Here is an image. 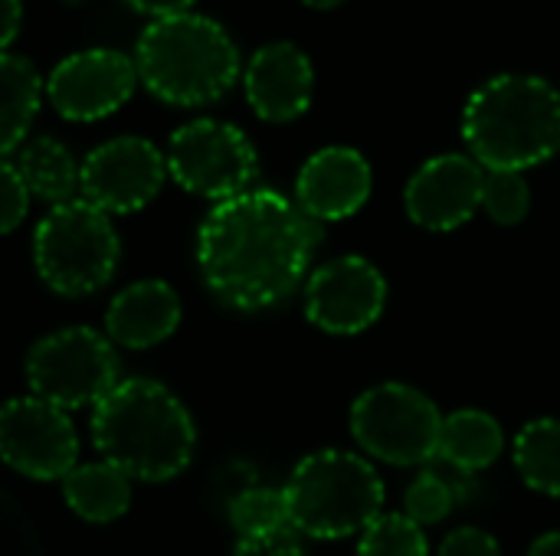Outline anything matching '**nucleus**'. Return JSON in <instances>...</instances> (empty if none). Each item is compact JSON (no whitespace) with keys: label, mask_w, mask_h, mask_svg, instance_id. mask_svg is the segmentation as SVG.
Instances as JSON below:
<instances>
[{"label":"nucleus","mask_w":560,"mask_h":556,"mask_svg":"<svg viewBox=\"0 0 560 556\" xmlns=\"http://www.w3.org/2000/svg\"><path fill=\"white\" fill-rule=\"evenodd\" d=\"M387 279L364 256L318 265L305 282V315L328 334H361L384 315Z\"/></svg>","instance_id":"nucleus-12"},{"label":"nucleus","mask_w":560,"mask_h":556,"mask_svg":"<svg viewBox=\"0 0 560 556\" xmlns=\"http://www.w3.org/2000/svg\"><path fill=\"white\" fill-rule=\"evenodd\" d=\"M482 210L499 226H515L532 210V187L525 174L515 170H486L482 184Z\"/></svg>","instance_id":"nucleus-26"},{"label":"nucleus","mask_w":560,"mask_h":556,"mask_svg":"<svg viewBox=\"0 0 560 556\" xmlns=\"http://www.w3.org/2000/svg\"><path fill=\"white\" fill-rule=\"evenodd\" d=\"M463 141L482 170L525 174L560 151V88L541 75L505 72L463 108Z\"/></svg>","instance_id":"nucleus-3"},{"label":"nucleus","mask_w":560,"mask_h":556,"mask_svg":"<svg viewBox=\"0 0 560 556\" xmlns=\"http://www.w3.org/2000/svg\"><path fill=\"white\" fill-rule=\"evenodd\" d=\"M167 177L164 154L148 138H112L79 167V190L105 213H135L148 206Z\"/></svg>","instance_id":"nucleus-11"},{"label":"nucleus","mask_w":560,"mask_h":556,"mask_svg":"<svg viewBox=\"0 0 560 556\" xmlns=\"http://www.w3.org/2000/svg\"><path fill=\"white\" fill-rule=\"evenodd\" d=\"M282 492L289 524L315 541L364 534L384 511V482L374 465L341 449L305 456Z\"/></svg>","instance_id":"nucleus-5"},{"label":"nucleus","mask_w":560,"mask_h":556,"mask_svg":"<svg viewBox=\"0 0 560 556\" xmlns=\"http://www.w3.org/2000/svg\"><path fill=\"white\" fill-rule=\"evenodd\" d=\"M371 164L361 151L331 144L315 151L295 180V200L315 223H335L354 216L371 197Z\"/></svg>","instance_id":"nucleus-16"},{"label":"nucleus","mask_w":560,"mask_h":556,"mask_svg":"<svg viewBox=\"0 0 560 556\" xmlns=\"http://www.w3.org/2000/svg\"><path fill=\"white\" fill-rule=\"evenodd\" d=\"M515 469L538 495L560 498V419H532L518 429L512 446Z\"/></svg>","instance_id":"nucleus-22"},{"label":"nucleus","mask_w":560,"mask_h":556,"mask_svg":"<svg viewBox=\"0 0 560 556\" xmlns=\"http://www.w3.org/2000/svg\"><path fill=\"white\" fill-rule=\"evenodd\" d=\"M66 505L92 524L118 521L131 505V482L121 469L112 462H92L79 465L62 478Z\"/></svg>","instance_id":"nucleus-19"},{"label":"nucleus","mask_w":560,"mask_h":556,"mask_svg":"<svg viewBox=\"0 0 560 556\" xmlns=\"http://www.w3.org/2000/svg\"><path fill=\"white\" fill-rule=\"evenodd\" d=\"M43 79L23 56H0V157L16 151L39 111Z\"/></svg>","instance_id":"nucleus-20"},{"label":"nucleus","mask_w":560,"mask_h":556,"mask_svg":"<svg viewBox=\"0 0 560 556\" xmlns=\"http://www.w3.org/2000/svg\"><path fill=\"white\" fill-rule=\"evenodd\" d=\"M92 442L128 478L171 482L190 465L197 429L164 383L135 377L95 403Z\"/></svg>","instance_id":"nucleus-2"},{"label":"nucleus","mask_w":560,"mask_h":556,"mask_svg":"<svg viewBox=\"0 0 560 556\" xmlns=\"http://www.w3.org/2000/svg\"><path fill=\"white\" fill-rule=\"evenodd\" d=\"M351 436L377 462L407 469L440 456L443 416L436 403L407 383H377L351 406Z\"/></svg>","instance_id":"nucleus-7"},{"label":"nucleus","mask_w":560,"mask_h":556,"mask_svg":"<svg viewBox=\"0 0 560 556\" xmlns=\"http://www.w3.org/2000/svg\"><path fill=\"white\" fill-rule=\"evenodd\" d=\"M486 170L469 154H436L417 167L404 190L407 216L430 233L466 226L482 206Z\"/></svg>","instance_id":"nucleus-14"},{"label":"nucleus","mask_w":560,"mask_h":556,"mask_svg":"<svg viewBox=\"0 0 560 556\" xmlns=\"http://www.w3.org/2000/svg\"><path fill=\"white\" fill-rule=\"evenodd\" d=\"M180 324V298L167 282L144 279L115 295L105 315V331L128 351H144L167 341Z\"/></svg>","instance_id":"nucleus-17"},{"label":"nucleus","mask_w":560,"mask_h":556,"mask_svg":"<svg viewBox=\"0 0 560 556\" xmlns=\"http://www.w3.org/2000/svg\"><path fill=\"white\" fill-rule=\"evenodd\" d=\"M16 170L26 190L46 203H69L79 187V164L56 138H33L16 154Z\"/></svg>","instance_id":"nucleus-21"},{"label":"nucleus","mask_w":560,"mask_h":556,"mask_svg":"<svg viewBox=\"0 0 560 556\" xmlns=\"http://www.w3.org/2000/svg\"><path fill=\"white\" fill-rule=\"evenodd\" d=\"M230 524L236 528L240 537H259V534L292 528L289 524L285 492L282 488H266V485L243 488L230 501Z\"/></svg>","instance_id":"nucleus-23"},{"label":"nucleus","mask_w":560,"mask_h":556,"mask_svg":"<svg viewBox=\"0 0 560 556\" xmlns=\"http://www.w3.org/2000/svg\"><path fill=\"white\" fill-rule=\"evenodd\" d=\"M39 279L69 298L92 295L112 282L118 269V233L105 210L89 200L52 206L33 236Z\"/></svg>","instance_id":"nucleus-6"},{"label":"nucleus","mask_w":560,"mask_h":556,"mask_svg":"<svg viewBox=\"0 0 560 556\" xmlns=\"http://www.w3.org/2000/svg\"><path fill=\"white\" fill-rule=\"evenodd\" d=\"M26 383L36 400L62 413L95 406L118 387V354L92 328H62L26 354Z\"/></svg>","instance_id":"nucleus-8"},{"label":"nucleus","mask_w":560,"mask_h":556,"mask_svg":"<svg viewBox=\"0 0 560 556\" xmlns=\"http://www.w3.org/2000/svg\"><path fill=\"white\" fill-rule=\"evenodd\" d=\"M23 23V3L20 0H0V56L10 49Z\"/></svg>","instance_id":"nucleus-31"},{"label":"nucleus","mask_w":560,"mask_h":556,"mask_svg":"<svg viewBox=\"0 0 560 556\" xmlns=\"http://www.w3.org/2000/svg\"><path fill=\"white\" fill-rule=\"evenodd\" d=\"M305 7H312V10H335V7H341L345 0H302Z\"/></svg>","instance_id":"nucleus-33"},{"label":"nucleus","mask_w":560,"mask_h":556,"mask_svg":"<svg viewBox=\"0 0 560 556\" xmlns=\"http://www.w3.org/2000/svg\"><path fill=\"white\" fill-rule=\"evenodd\" d=\"M79 436L69 416L36 397H16L0 406V462L13 472L49 482L75 469Z\"/></svg>","instance_id":"nucleus-10"},{"label":"nucleus","mask_w":560,"mask_h":556,"mask_svg":"<svg viewBox=\"0 0 560 556\" xmlns=\"http://www.w3.org/2000/svg\"><path fill=\"white\" fill-rule=\"evenodd\" d=\"M138 85L135 59L121 49H82L46 79V98L66 121H98L118 111Z\"/></svg>","instance_id":"nucleus-13"},{"label":"nucleus","mask_w":560,"mask_h":556,"mask_svg":"<svg viewBox=\"0 0 560 556\" xmlns=\"http://www.w3.org/2000/svg\"><path fill=\"white\" fill-rule=\"evenodd\" d=\"M440 556H502V551H499V541L489 531H482V528H456L443 541Z\"/></svg>","instance_id":"nucleus-29"},{"label":"nucleus","mask_w":560,"mask_h":556,"mask_svg":"<svg viewBox=\"0 0 560 556\" xmlns=\"http://www.w3.org/2000/svg\"><path fill=\"white\" fill-rule=\"evenodd\" d=\"M30 210V190L16 170V164L0 157V236L13 233Z\"/></svg>","instance_id":"nucleus-27"},{"label":"nucleus","mask_w":560,"mask_h":556,"mask_svg":"<svg viewBox=\"0 0 560 556\" xmlns=\"http://www.w3.org/2000/svg\"><path fill=\"white\" fill-rule=\"evenodd\" d=\"M528 556H560V531L541 534V537L528 547Z\"/></svg>","instance_id":"nucleus-32"},{"label":"nucleus","mask_w":560,"mask_h":556,"mask_svg":"<svg viewBox=\"0 0 560 556\" xmlns=\"http://www.w3.org/2000/svg\"><path fill=\"white\" fill-rule=\"evenodd\" d=\"M505 452V433L502 423L492 413L482 410H456L443 416V436H440V456L456 472H486L492 469Z\"/></svg>","instance_id":"nucleus-18"},{"label":"nucleus","mask_w":560,"mask_h":556,"mask_svg":"<svg viewBox=\"0 0 560 556\" xmlns=\"http://www.w3.org/2000/svg\"><path fill=\"white\" fill-rule=\"evenodd\" d=\"M318 242L322 223L289 197L256 187L207 213L197 233V265L217 301L262 311L305 282Z\"/></svg>","instance_id":"nucleus-1"},{"label":"nucleus","mask_w":560,"mask_h":556,"mask_svg":"<svg viewBox=\"0 0 560 556\" xmlns=\"http://www.w3.org/2000/svg\"><path fill=\"white\" fill-rule=\"evenodd\" d=\"M243 88L249 108L272 125L295 121L308 111L315 92L312 59L289 39L259 46L243 72Z\"/></svg>","instance_id":"nucleus-15"},{"label":"nucleus","mask_w":560,"mask_h":556,"mask_svg":"<svg viewBox=\"0 0 560 556\" xmlns=\"http://www.w3.org/2000/svg\"><path fill=\"white\" fill-rule=\"evenodd\" d=\"M456 505H459L456 485L450 478H443L440 472H430V469L420 472L404 492V514L420 528L446 521Z\"/></svg>","instance_id":"nucleus-25"},{"label":"nucleus","mask_w":560,"mask_h":556,"mask_svg":"<svg viewBox=\"0 0 560 556\" xmlns=\"http://www.w3.org/2000/svg\"><path fill=\"white\" fill-rule=\"evenodd\" d=\"M69 3H82V0H69Z\"/></svg>","instance_id":"nucleus-34"},{"label":"nucleus","mask_w":560,"mask_h":556,"mask_svg":"<svg viewBox=\"0 0 560 556\" xmlns=\"http://www.w3.org/2000/svg\"><path fill=\"white\" fill-rule=\"evenodd\" d=\"M131 10L151 16V20H164V16H177V13H190L194 0H125Z\"/></svg>","instance_id":"nucleus-30"},{"label":"nucleus","mask_w":560,"mask_h":556,"mask_svg":"<svg viewBox=\"0 0 560 556\" xmlns=\"http://www.w3.org/2000/svg\"><path fill=\"white\" fill-rule=\"evenodd\" d=\"M141 85L177 108H197L223 98L240 79V49L233 36L203 13L151 20L135 43Z\"/></svg>","instance_id":"nucleus-4"},{"label":"nucleus","mask_w":560,"mask_h":556,"mask_svg":"<svg viewBox=\"0 0 560 556\" xmlns=\"http://www.w3.org/2000/svg\"><path fill=\"white\" fill-rule=\"evenodd\" d=\"M167 174L197 197L230 200L256 180L259 157L253 141L230 121L197 118L180 125L167 141Z\"/></svg>","instance_id":"nucleus-9"},{"label":"nucleus","mask_w":560,"mask_h":556,"mask_svg":"<svg viewBox=\"0 0 560 556\" xmlns=\"http://www.w3.org/2000/svg\"><path fill=\"white\" fill-rule=\"evenodd\" d=\"M233 556H305V547L295 528H282V531L259 534V537H240Z\"/></svg>","instance_id":"nucleus-28"},{"label":"nucleus","mask_w":560,"mask_h":556,"mask_svg":"<svg viewBox=\"0 0 560 556\" xmlns=\"http://www.w3.org/2000/svg\"><path fill=\"white\" fill-rule=\"evenodd\" d=\"M358 556H430V544L423 528L400 511V514H381L361 534Z\"/></svg>","instance_id":"nucleus-24"}]
</instances>
